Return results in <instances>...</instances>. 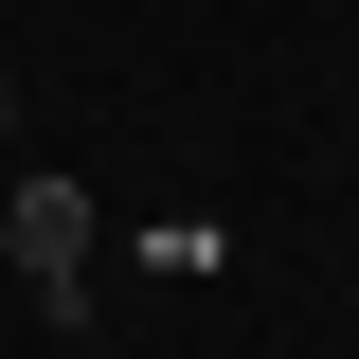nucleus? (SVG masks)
<instances>
[{
    "label": "nucleus",
    "instance_id": "1",
    "mask_svg": "<svg viewBox=\"0 0 359 359\" xmlns=\"http://www.w3.org/2000/svg\"><path fill=\"white\" fill-rule=\"evenodd\" d=\"M0 252H18L36 323H108L90 306V180H18V198H0Z\"/></svg>",
    "mask_w": 359,
    "mask_h": 359
},
{
    "label": "nucleus",
    "instance_id": "2",
    "mask_svg": "<svg viewBox=\"0 0 359 359\" xmlns=\"http://www.w3.org/2000/svg\"><path fill=\"white\" fill-rule=\"evenodd\" d=\"M0 144H18V72H0Z\"/></svg>",
    "mask_w": 359,
    "mask_h": 359
}]
</instances>
